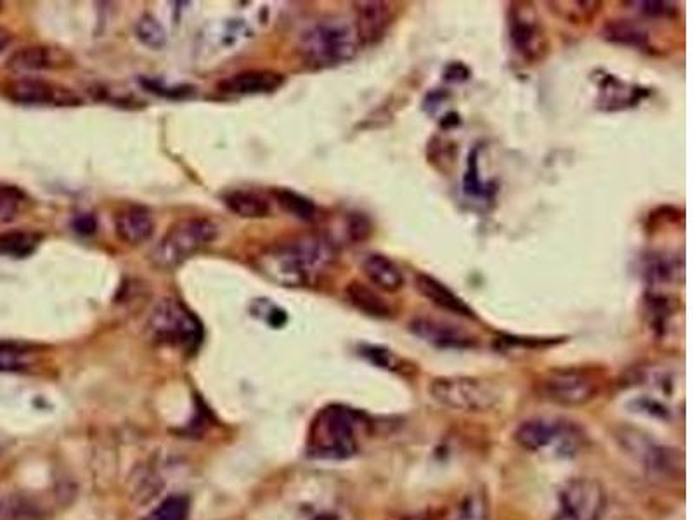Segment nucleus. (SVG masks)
Listing matches in <instances>:
<instances>
[{
  "label": "nucleus",
  "mask_w": 693,
  "mask_h": 520,
  "mask_svg": "<svg viewBox=\"0 0 693 520\" xmlns=\"http://www.w3.org/2000/svg\"><path fill=\"white\" fill-rule=\"evenodd\" d=\"M72 65L70 54L56 47L30 46L14 52L7 66L14 72H44Z\"/></svg>",
  "instance_id": "16"
},
{
  "label": "nucleus",
  "mask_w": 693,
  "mask_h": 520,
  "mask_svg": "<svg viewBox=\"0 0 693 520\" xmlns=\"http://www.w3.org/2000/svg\"><path fill=\"white\" fill-rule=\"evenodd\" d=\"M428 394L446 410L487 413L499 403V390L480 378L439 377L428 385Z\"/></svg>",
  "instance_id": "7"
},
{
  "label": "nucleus",
  "mask_w": 693,
  "mask_h": 520,
  "mask_svg": "<svg viewBox=\"0 0 693 520\" xmlns=\"http://www.w3.org/2000/svg\"><path fill=\"white\" fill-rule=\"evenodd\" d=\"M629 6H635L638 13L654 20H666L676 14V4L673 2H628Z\"/></svg>",
  "instance_id": "31"
},
{
  "label": "nucleus",
  "mask_w": 693,
  "mask_h": 520,
  "mask_svg": "<svg viewBox=\"0 0 693 520\" xmlns=\"http://www.w3.org/2000/svg\"><path fill=\"white\" fill-rule=\"evenodd\" d=\"M363 273L376 290L396 293L404 286V276L394 260L383 254H370L363 260Z\"/></svg>",
  "instance_id": "20"
},
{
  "label": "nucleus",
  "mask_w": 693,
  "mask_h": 520,
  "mask_svg": "<svg viewBox=\"0 0 693 520\" xmlns=\"http://www.w3.org/2000/svg\"><path fill=\"white\" fill-rule=\"evenodd\" d=\"M354 11V28L361 46L378 44L396 20V9L389 2H357Z\"/></svg>",
  "instance_id": "13"
},
{
  "label": "nucleus",
  "mask_w": 693,
  "mask_h": 520,
  "mask_svg": "<svg viewBox=\"0 0 693 520\" xmlns=\"http://www.w3.org/2000/svg\"><path fill=\"white\" fill-rule=\"evenodd\" d=\"M371 231H373V226H371L370 219L366 215L350 214L349 221H347V233H349L350 240H368L371 236Z\"/></svg>",
  "instance_id": "34"
},
{
  "label": "nucleus",
  "mask_w": 693,
  "mask_h": 520,
  "mask_svg": "<svg viewBox=\"0 0 693 520\" xmlns=\"http://www.w3.org/2000/svg\"><path fill=\"white\" fill-rule=\"evenodd\" d=\"M273 195L279 207L283 208L288 214L293 215V217H297L300 221H314L316 219L318 208L309 198L298 195L292 189L286 188L274 189Z\"/></svg>",
  "instance_id": "26"
},
{
  "label": "nucleus",
  "mask_w": 693,
  "mask_h": 520,
  "mask_svg": "<svg viewBox=\"0 0 693 520\" xmlns=\"http://www.w3.org/2000/svg\"><path fill=\"white\" fill-rule=\"evenodd\" d=\"M366 423L363 413L345 406H328L314 422L312 453L324 460H347L356 455V432Z\"/></svg>",
  "instance_id": "4"
},
{
  "label": "nucleus",
  "mask_w": 693,
  "mask_h": 520,
  "mask_svg": "<svg viewBox=\"0 0 693 520\" xmlns=\"http://www.w3.org/2000/svg\"><path fill=\"white\" fill-rule=\"evenodd\" d=\"M564 6H567V2H562ZM550 6H555V4H550ZM576 7H557L558 13L564 16L567 21H590L595 14H598L602 4L600 2H574Z\"/></svg>",
  "instance_id": "30"
},
{
  "label": "nucleus",
  "mask_w": 693,
  "mask_h": 520,
  "mask_svg": "<svg viewBox=\"0 0 693 520\" xmlns=\"http://www.w3.org/2000/svg\"><path fill=\"white\" fill-rule=\"evenodd\" d=\"M345 299L349 300L350 306L356 307L357 311L371 318L387 319L394 316V309L390 306L389 300L363 281H350L349 285L345 286Z\"/></svg>",
  "instance_id": "19"
},
{
  "label": "nucleus",
  "mask_w": 693,
  "mask_h": 520,
  "mask_svg": "<svg viewBox=\"0 0 693 520\" xmlns=\"http://www.w3.org/2000/svg\"><path fill=\"white\" fill-rule=\"evenodd\" d=\"M9 42H11V35H9V32H7V30H4V28L0 26V52L6 49L7 44H9Z\"/></svg>",
  "instance_id": "37"
},
{
  "label": "nucleus",
  "mask_w": 693,
  "mask_h": 520,
  "mask_svg": "<svg viewBox=\"0 0 693 520\" xmlns=\"http://www.w3.org/2000/svg\"><path fill=\"white\" fill-rule=\"evenodd\" d=\"M447 520H489V500L482 489L468 491Z\"/></svg>",
  "instance_id": "25"
},
{
  "label": "nucleus",
  "mask_w": 693,
  "mask_h": 520,
  "mask_svg": "<svg viewBox=\"0 0 693 520\" xmlns=\"http://www.w3.org/2000/svg\"><path fill=\"white\" fill-rule=\"evenodd\" d=\"M188 515L189 501L184 496H169L143 520H188Z\"/></svg>",
  "instance_id": "29"
},
{
  "label": "nucleus",
  "mask_w": 693,
  "mask_h": 520,
  "mask_svg": "<svg viewBox=\"0 0 693 520\" xmlns=\"http://www.w3.org/2000/svg\"><path fill=\"white\" fill-rule=\"evenodd\" d=\"M285 77L273 70H248L227 77L219 84V91L229 96H255V94H271L281 89Z\"/></svg>",
  "instance_id": "15"
},
{
  "label": "nucleus",
  "mask_w": 693,
  "mask_h": 520,
  "mask_svg": "<svg viewBox=\"0 0 693 520\" xmlns=\"http://www.w3.org/2000/svg\"><path fill=\"white\" fill-rule=\"evenodd\" d=\"M402 520H430L428 519L427 515H421V514H415V515H408V517H404Z\"/></svg>",
  "instance_id": "38"
},
{
  "label": "nucleus",
  "mask_w": 693,
  "mask_h": 520,
  "mask_svg": "<svg viewBox=\"0 0 693 520\" xmlns=\"http://www.w3.org/2000/svg\"><path fill=\"white\" fill-rule=\"evenodd\" d=\"M149 337L162 345L193 352L203 342V325L179 299H162L149 314Z\"/></svg>",
  "instance_id": "5"
},
{
  "label": "nucleus",
  "mask_w": 693,
  "mask_h": 520,
  "mask_svg": "<svg viewBox=\"0 0 693 520\" xmlns=\"http://www.w3.org/2000/svg\"><path fill=\"white\" fill-rule=\"evenodd\" d=\"M603 37L617 46L635 47V49H647L650 46L648 33L642 26L629 20L610 21L603 28Z\"/></svg>",
  "instance_id": "23"
},
{
  "label": "nucleus",
  "mask_w": 693,
  "mask_h": 520,
  "mask_svg": "<svg viewBox=\"0 0 693 520\" xmlns=\"http://www.w3.org/2000/svg\"><path fill=\"white\" fill-rule=\"evenodd\" d=\"M46 508L30 494L0 489V520H44Z\"/></svg>",
  "instance_id": "21"
},
{
  "label": "nucleus",
  "mask_w": 693,
  "mask_h": 520,
  "mask_svg": "<svg viewBox=\"0 0 693 520\" xmlns=\"http://www.w3.org/2000/svg\"><path fill=\"white\" fill-rule=\"evenodd\" d=\"M96 228V221L91 215H80L77 219V231L80 233H92Z\"/></svg>",
  "instance_id": "36"
},
{
  "label": "nucleus",
  "mask_w": 693,
  "mask_h": 520,
  "mask_svg": "<svg viewBox=\"0 0 693 520\" xmlns=\"http://www.w3.org/2000/svg\"><path fill=\"white\" fill-rule=\"evenodd\" d=\"M219 236V226L210 219L191 217L170 226L153 252V262L160 269H174L184 260L207 248Z\"/></svg>",
  "instance_id": "6"
},
{
  "label": "nucleus",
  "mask_w": 693,
  "mask_h": 520,
  "mask_svg": "<svg viewBox=\"0 0 693 520\" xmlns=\"http://www.w3.org/2000/svg\"><path fill=\"white\" fill-rule=\"evenodd\" d=\"M415 286L423 299H427L430 304H434L442 311L453 312L463 318H475L472 307L434 276L427 273L416 274Z\"/></svg>",
  "instance_id": "17"
},
{
  "label": "nucleus",
  "mask_w": 693,
  "mask_h": 520,
  "mask_svg": "<svg viewBox=\"0 0 693 520\" xmlns=\"http://www.w3.org/2000/svg\"><path fill=\"white\" fill-rule=\"evenodd\" d=\"M25 191L13 184H0V224L13 222L25 210Z\"/></svg>",
  "instance_id": "27"
},
{
  "label": "nucleus",
  "mask_w": 693,
  "mask_h": 520,
  "mask_svg": "<svg viewBox=\"0 0 693 520\" xmlns=\"http://www.w3.org/2000/svg\"><path fill=\"white\" fill-rule=\"evenodd\" d=\"M614 436L622 451L642 467L643 472L654 481H678L683 477V458L678 449L655 441L643 430L621 425Z\"/></svg>",
  "instance_id": "3"
},
{
  "label": "nucleus",
  "mask_w": 693,
  "mask_h": 520,
  "mask_svg": "<svg viewBox=\"0 0 693 520\" xmlns=\"http://www.w3.org/2000/svg\"><path fill=\"white\" fill-rule=\"evenodd\" d=\"M513 441L529 453L555 448L557 455L569 456L579 448L581 434L570 422L538 416L520 423L513 434Z\"/></svg>",
  "instance_id": "9"
},
{
  "label": "nucleus",
  "mask_w": 693,
  "mask_h": 520,
  "mask_svg": "<svg viewBox=\"0 0 693 520\" xmlns=\"http://www.w3.org/2000/svg\"><path fill=\"white\" fill-rule=\"evenodd\" d=\"M607 510V491L590 477H574L558 493V512L553 520H602Z\"/></svg>",
  "instance_id": "10"
},
{
  "label": "nucleus",
  "mask_w": 693,
  "mask_h": 520,
  "mask_svg": "<svg viewBox=\"0 0 693 520\" xmlns=\"http://www.w3.org/2000/svg\"><path fill=\"white\" fill-rule=\"evenodd\" d=\"M636 408L640 413H647L648 416L661 418V420H669V410L666 406H662L659 401L650 399V397H642L636 401Z\"/></svg>",
  "instance_id": "35"
},
{
  "label": "nucleus",
  "mask_w": 693,
  "mask_h": 520,
  "mask_svg": "<svg viewBox=\"0 0 693 520\" xmlns=\"http://www.w3.org/2000/svg\"><path fill=\"white\" fill-rule=\"evenodd\" d=\"M222 200L233 214L243 219H266L273 212L269 198L250 189H233Z\"/></svg>",
  "instance_id": "22"
},
{
  "label": "nucleus",
  "mask_w": 693,
  "mask_h": 520,
  "mask_svg": "<svg viewBox=\"0 0 693 520\" xmlns=\"http://www.w3.org/2000/svg\"><path fill=\"white\" fill-rule=\"evenodd\" d=\"M600 387V378L586 368H557L536 382L539 396L564 408H579L591 403Z\"/></svg>",
  "instance_id": "8"
},
{
  "label": "nucleus",
  "mask_w": 693,
  "mask_h": 520,
  "mask_svg": "<svg viewBox=\"0 0 693 520\" xmlns=\"http://www.w3.org/2000/svg\"><path fill=\"white\" fill-rule=\"evenodd\" d=\"M364 358L370 359L371 363L380 366L383 370H397V366H401V359L397 358L394 352L385 349V347H364Z\"/></svg>",
  "instance_id": "33"
},
{
  "label": "nucleus",
  "mask_w": 693,
  "mask_h": 520,
  "mask_svg": "<svg viewBox=\"0 0 693 520\" xmlns=\"http://www.w3.org/2000/svg\"><path fill=\"white\" fill-rule=\"evenodd\" d=\"M335 259L330 241L309 234L273 245L260 255L259 269L281 286H312L330 271Z\"/></svg>",
  "instance_id": "1"
},
{
  "label": "nucleus",
  "mask_w": 693,
  "mask_h": 520,
  "mask_svg": "<svg viewBox=\"0 0 693 520\" xmlns=\"http://www.w3.org/2000/svg\"><path fill=\"white\" fill-rule=\"evenodd\" d=\"M409 332L423 342L439 349H470L477 344V338L460 326L442 323L437 319L416 318L409 323Z\"/></svg>",
  "instance_id": "14"
},
{
  "label": "nucleus",
  "mask_w": 693,
  "mask_h": 520,
  "mask_svg": "<svg viewBox=\"0 0 693 520\" xmlns=\"http://www.w3.org/2000/svg\"><path fill=\"white\" fill-rule=\"evenodd\" d=\"M7 98L20 104H54V106H77L80 96L65 85L47 82L42 78L23 77L7 85Z\"/></svg>",
  "instance_id": "12"
},
{
  "label": "nucleus",
  "mask_w": 693,
  "mask_h": 520,
  "mask_svg": "<svg viewBox=\"0 0 693 520\" xmlns=\"http://www.w3.org/2000/svg\"><path fill=\"white\" fill-rule=\"evenodd\" d=\"M137 37L143 40L146 46L155 47V49L165 44V32L153 18H144V20L139 21Z\"/></svg>",
  "instance_id": "32"
},
{
  "label": "nucleus",
  "mask_w": 693,
  "mask_h": 520,
  "mask_svg": "<svg viewBox=\"0 0 693 520\" xmlns=\"http://www.w3.org/2000/svg\"><path fill=\"white\" fill-rule=\"evenodd\" d=\"M33 363V352L21 345L0 344V371L28 370Z\"/></svg>",
  "instance_id": "28"
},
{
  "label": "nucleus",
  "mask_w": 693,
  "mask_h": 520,
  "mask_svg": "<svg viewBox=\"0 0 693 520\" xmlns=\"http://www.w3.org/2000/svg\"><path fill=\"white\" fill-rule=\"evenodd\" d=\"M42 236L33 231L14 229L0 233V255L11 259H26L39 248Z\"/></svg>",
  "instance_id": "24"
},
{
  "label": "nucleus",
  "mask_w": 693,
  "mask_h": 520,
  "mask_svg": "<svg viewBox=\"0 0 693 520\" xmlns=\"http://www.w3.org/2000/svg\"><path fill=\"white\" fill-rule=\"evenodd\" d=\"M354 23L342 18H330L314 23L300 37V52L307 65L316 68L347 63L359 51Z\"/></svg>",
  "instance_id": "2"
},
{
  "label": "nucleus",
  "mask_w": 693,
  "mask_h": 520,
  "mask_svg": "<svg viewBox=\"0 0 693 520\" xmlns=\"http://www.w3.org/2000/svg\"><path fill=\"white\" fill-rule=\"evenodd\" d=\"M115 231L120 240L129 245H141L151 240L155 233V221L148 208L130 205L115 215Z\"/></svg>",
  "instance_id": "18"
},
{
  "label": "nucleus",
  "mask_w": 693,
  "mask_h": 520,
  "mask_svg": "<svg viewBox=\"0 0 693 520\" xmlns=\"http://www.w3.org/2000/svg\"><path fill=\"white\" fill-rule=\"evenodd\" d=\"M510 42L527 63H539L548 54V37L538 11L527 2H515L508 13Z\"/></svg>",
  "instance_id": "11"
}]
</instances>
